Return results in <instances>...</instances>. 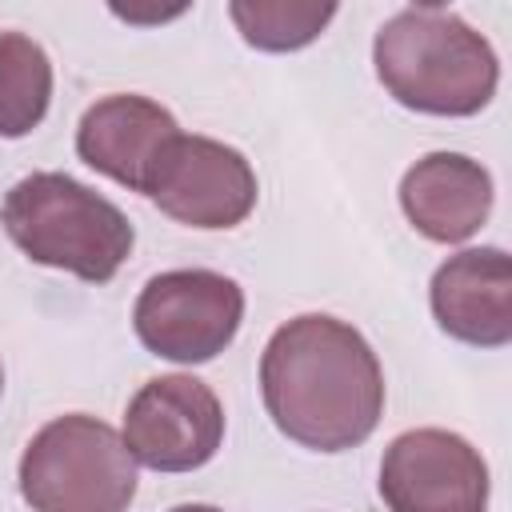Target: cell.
I'll list each match as a JSON object with an SVG mask.
<instances>
[{
	"label": "cell",
	"mask_w": 512,
	"mask_h": 512,
	"mask_svg": "<svg viewBox=\"0 0 512 512\" xmlns=\"http://www.w3.org/2000/svg\"><path fill=\"white\" fill-rule=\"evenodd\" d=\"M400 208L420 236L460 244L476 236L492 212V176L464 152H428L404 172Z\"/></svg>",
	"instance_id": "11"
},
{
	"label": "cell",
	"mask_w": 512,
	"mask_h": 512,
	"mask_svg": "<svg viewBox=\"0 0 512 512\" xmlns=\"http://www.w3.org/2000/svg\"><path fill=\"white\" fill-rule=\"evenodd\" d=\"M0 392H4V368H0Z\"/></svg>",
	"instance_id": "15"
},
{
	"label": "cell",
	"mask_w": 512,
	"mask_h": 512,
	"mask_svg": "<svg viewBox=\"0 0 512 512\" xmlns=\"http://www.w3.org/2000/svg\"><path fill=\"white\" fill-rule=\"evenodd\" d=\"M260 396L272 424L300 448L348 452L384 416V368L348 320L304 312L264 344Z\"/></svg>",
	"instance_id": "1"
},
{
	"label": "cell",
	"mask_w": 512,
	"mask_h": 512,
	"mask_svg": "<svg viewBox=\"0 0 512 512\" xmlns=\"http://www.w3.org/2000/svg\"><path fill=\"white\" fill-rule=\"evenodd\" d=\"M232 24L240 28L244 44L260 52H296L312 44L336 16V4L316 0H232Z\"/></svg>",
	"instance_id": "13"
},
{
	"label": "cell",
	"mask_w": 512,
	"mask_h": 512,
	"mask_svg": "<svg viewBox=\"0 0 512 512\" xmlns=\"http://www.w3.org/2000/svg\"><path fill=\"white\" fill-rule=\"evenodd\" d=\"M52 104V60L24 32H0V136H28Z\"/></svg>",
	"instance_id": "12"
},
{
	"label": "cell",
	"mask_w": 512,
	"mask_h": 512,
	"mask_svg": "<svg viewBox=\"0 0 512 512\" xmlns=\"http://www.w3.org/2000/svg\"><path fill=\"white\" fill-rule=\"evenodd\" d=\"M168 512H220L216 504H176V508H168Z\"/></svg>",
	"instance_id": "14"
},
{
	"label": "cell",
	"mask_w": 512,
	"mask_h": 512,
	"mask_svg": "<svg viewBox=\"0 0 512 512\" xmlns=\"http://www.w3.org/2000/svg\"><path fill=\"white\" fill-rule=\"evenodd\" d=\"M488 464L460 432H400L380 460V500L388 512H488Z\"/></svg>",
	"instance_id": "8"
},
{
	"label": "cell",
	"mask_w": 512,
	"mask_h": 512,
	"mask_svg": "<svg viewBox=\"0 0 512 512\" xmlns=\"http://www.w3.org/2000/svg\"><path fill=\"white\" fill-rule=\"evenodd\" d=\"M244 320V288L212 268H172L152 276L132 308L140 344L172 364L220 356Z\"/></svg>",
	"instance_id": "5"
},
{
	"label": "cell",
	"mask_w": 512,
	"mask_h": 512,
	"mask_svg": "<svg viewBox=\"0 0 512 512\" xmlns=\"http://www.w3.org/2000/svg\"><path fill=\"white\" fill-rule=\"evenodd\" d=\"M0 224L28 260L88 284L112 280L136 244L128 216L68 172H32L16 180L4 196Z\"/></svg>",
	"instance_id": "3"
},
{
	"label": "cell",
	"mask_w": 512,
	"mask_h": 512,
	"mask_svg": "<svg viewBox=\"0 0 512 512\" xmlns=\"http://www.w3.org/2000/svg\"><path fill=\"white\" fill-rule=\"evenodd\" d=\"M372 64L396 104L428 116H476L500 84L488 36L440 4L388 16L372 40Z\"/></svg>",
	"instance_id": "2"
},
{
	"label": "cell",
	"mask_w": 512,
	"mask_h": 512,
	"mask_svg": "<svg viewBox=\"0 0 512 512\" xmlns=\"http://www.w3.org/2000/svg\"><path fill=\"white\" fill-rule=\"evenodd\" d=\"M20 496L32 512H128L136 460L112 424L68 412L28 440L20 456Z\"/></svg>",
	"instance_id": "4"
},
{
	"label": "cell",
	"mask_w": 512,
	"mask_h": 512,
	"mask_svg": "<svg viewBox=\"0 0 512 512\" xmlns=\"http://www.w3.org/2000/svg\"><path fill=\"white\" fill-rule=\"evenodd\" d=\"M180 136V124L168 108H160L148 96L136 92H116L96 100L76 128V156L104 172L108 180L144 192L160 152L168 148V140Z\"/></svg>",
	"instance_id": "10"
},
{
	"label": "cell",
	"mask_w": 512,
	"mask_h": 512,
	"mask_svg": "<svg viewBox=\"0 0 512 512\" xmlns=\"http://www.w3.org/2000/svg\"><path fill=\"white\" fill-rule=\"evenodd\" d=\"M436 324L472 348L512 340V260L504 248H464L448 256L428 284Z\"/></svg>",
	"instance_id": "9"
},
{
	"label": "cell",
	"mask_w": 512,
	"mask_h": 512,
	"mask_svg": "<svg viewBox=\"0 0 512 512\" xmlns=\"http://www.w3.org/2000/svg\"><path fill=\"white\" fill-rule=\"evenodd\" d=\"M144 196L188 228H236L256 208L260 184L244 152L212 136H172Z\"/></svg>",
	"instance_id": "6"
},
{
	"label": "cell",
	"mask_w": 512,
	"mask_h": 512,
	"mask_svg": "<svg viewBox=\"0 0 512 512\" xmlns=\"http://www.w3.org/2000/svg\"><path fill=\"white\" fill-rule=\"evenodd\" d=\"M120 436L136 464L152 472H192L224 444V408L216 392L188 372L156 376L128 400Z\"/></svg>",
	"instance_id": "7"
}]
</instances>
